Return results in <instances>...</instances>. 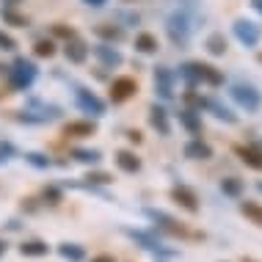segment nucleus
I'll use <instances>...</instances> for the list:
<instances>
[{
	"mask_svg": "<svg viewBox=\"0 0 262 262\" xmlns=\"http://www.w3.org/2000/svg\"><path fill=\"white\" fill-rule=\"evenodd\" d=\"M144 215L149 218V221L155 224V229H158V235H168V237H180V240H202L204 235H199V232H190L182 221H177L174 215H168V212L163 210H155V207H146Z\"/></svg>",
	"mask_w": 262,
	"mask_h": 262,
	"instance_id": "nucleus-1",
	"label": "nucleus"
},
{
	"mask_svg": "<svg viewBox=\"0 0 262 262\" xmlns=\"http://www.w3.org/2000/svg\"><path fill=\"white\" fill-rule=\"evenodd\" d=\"M39 77V69H36V63H33L31 58H25V55H17L14 58V63L9 67V86L14 91H28L33 86V80Z\"/></svg>",
	"mask_w": 262,
	"mask_h": 262,
	"instance_id": "nucleus-2",
	"label": "nucleus"
},
{
	"mask_svg": "<svg viewBox=\"0 0 262 262\" xmlns=\"http://www.w3.org/2000/svg\"><path fill=\"white\" fill-rule=\"evenodd\" d=\"M190 14L185 9H177L168 14V19H166V31H168V39L174 41L177 47H185L188 45V39H190Z\"/></svg>",
	"mask_w": 262,
	"mask_h": 262,
	"instance_id": "nucleus-3",
	"label": "nucleus"
},
{
	"mask_svg": "<svg viewBox=\"0 0 262 262\" xmlns=\"http://www.w3.org/2000/svg\"><path fill=\"white\" fill-rule=\"evenodd\" d=\"M53 119H61V108L58 105H45L39 100L31 102V111L17 113V122H25V124H45V122H53Z\"/></svg>",
	"mask_w": 262,
	"mask_h": 262,
	"instance_id": "nucleus-4",
	"label": "nucleus"
},
{
	"mask_svg": "<svg viewBox=\"0 0 262 262\" xmlns=\"http://www.w3.org/2000/svg\"><path fill=\"white\" fill-rule=\"evenodd\" d=\"M229 97H232V100H235L246 113H257V111L262 108V94L251 86V83H235V86L229 89Z\"/></svg>",
	"mask_w": 262,
	"mask_h": 262,
	"instance_id": "nucleus-5",
	"label": "nucleus"
},
{
	"mask_svg": "<svg viewBox=\"0 0 262 262\" xmlns=\"http://www.w3.org/2000/svg\"><path fill=\"white\" fill-rule=\"evenodd\" d=\"M124 235L127 237H133L136 243L141 246V249H146V251H152V254H160V257H174V249H163V243H160V237L155 235V232H146V229H130V226H124Z\"/></svg>",
	"mask_w": 262,
	"mask_h": 262,
	"instance_id": "nucleus-6",
	"label": "nucleus"
},
{
	"mask_svg": "<svg viewBox=\"0 0 262 262\" xmlns=\"http://www.w3.org/2000/svg\"><path fill=\"white\" fill-rule=\"evenodd\" d=\"M75 105H77V111H80V113H89L91 119L105 116V100H100V97H97L91 89L77 86V89H75Z\"/></svg>",
	"mask_w": 262,
	"mask_h": 262,
	"instance_id": "nucleus-7",
	"label": "nucleus"
},
{
	"mask_svg": "<svg viewBox=\"0 0 262 262\" xmlns=\"http://www.w3.org/2000/svg\"><path fill=\"white\" fill-rule=\"evenodd\" d=\"M232 33H235V39L240 41L243 47H257L259 39H262V31L259 25H254L251 19H235V25H232Z\"/></svg>",
	"mask_w": 262,
	"mask_h": 262,
	"instance_id": "nucleus-8",
	"label": "nucleus"
},
{
	"mask_svg": "<svg viewBox=\"0 0 262 262\" xmlns=\"http://www.w3.org/2000/svg\"><path fill=\"white\" fill-rule=\"evenodd\" d=\"M138 94V83L136 77H116V80L111 83V102L113 105H122L127 100H133V97Z\"/></svg>",
	"mask_w": 262,
	"mask_h": 262,
	"instance_id": "nucleus-9",
	"label": "nucleus"
},
{
	"mask_svg": "<svg viewBox=\"0 0 262 262\" xmlns=\"http://www.w3.org/2000/svg\"><path fill=\"white\" fill-rule=\"evenodd\" d=\"M168 196H171V202H177L185 212H190V215L199 212V196H196V190H190L188 185H174L168 190Z\"/></svg>",
	"mask_w": 262,
	"mask_h": 262,
	"instance_id": "nucleus-10",
	"label": "nucleus"
},
{
	"mask_svg": "<svg viewBox=\"0 0 262 262\" xmlns=\"http://www.w3.org/2000/svg\"><path fill=\"white\" fill-rule=\"evenodd\" d=\"M91 53H94V58L102 63V69H116L124 63V55L116 50L113 45H108V41H100L97 47H91Z\"/></svg>",
	"mask_w": 262,
	"mask_h": 262,
	"instance_id": "nucleus-11",
	"label": "nucleus"
},
{
	"mask_svg": "<svg viewBox=\"0 0 262 262\" xmlns=\"http://www.w3.org/2000/svg\"><path fill=\"white\" fill-rule=\"evenodd\" d=\"M174 80H177V75L168 67H155V89H158V94L163 100L174 97Z\"/></svg>",
	"mask_w": 262,
	"mask_h": 262,
	"instance_id": "nucleus-12",
	"label": "nucleus"
},
{
	"mask_svg": "<svg viewBox=\"0 0 262 262\" xmlns=\"http://www.w3.org/2000/svg\"><path fill=\"white\" fill-rule=\"evenodd\" d=\"M89 53H91V47H89L83 39H77V36L63 41V55H67L69 63H86Z\"/></svg>",
	"mask_w": 262,
	"mask_h": 262,
	"instance_id": "nucleus-13",
	"label": "nucleus"
},
{
	"mask_svg": "<svg viewBox=\"0 0 262 262\" xmlns=\"http://www.w3.org/2000/svg\"><path fill=\"white\" fill-rule=\"evenodd\" d=\"M97 133L94 119H80V122H67L63 124V136L67 138H89Z\"/></svg>",
	"mask_w": 262,
	"mask_h": 262,
	"instance_id": "nucleus-14",
	"label": "nucleus"
},
{
	"mask_svg": "<svg viewBox=\"0 0 262 262\" xmlns=\"http://www.w3.org/2000/svg\"><path fill=\"white\" fill-rule=\"evenodd\" d=\"M182 152H185L188 160H210V158H212V146L207 144V141H202V136L190 138Z\"/></svg>",
	"mask_w": 262,
	"mask_h": 262,
	"instance_id": "nucleus-15",
	"label": "nucleus"
},
{
	"mask_svg": "<svg viewBox=\"0 0 262 262\" xmlns=\"http://www.w3.org/2000/svg\"><path fill=\"white\" fill-rule=\"evenodd\" d=\"M196 69H199V80H202V83H207L210 89H218V86H224V72H221V69H215L212 63L196 61Z\"/></svg>",
	"mask_w": 262,
	"mask_h": 262,
	"instance_id": "nucleus-16",
	"label": "nucleus"
},
{
	"mask_svg": "<svg viewBox=\"0 0 262 262\" xmlns=\"http://www.w3.org/2000/svg\"><path fill=\"white\" fill-rule=\"evenodd\" d=\"M113 160H116L119 171H124V174H138L141 171V158L136 152H130V149H119Z\"/></svg>",
	"mask_w": 262,
	"mask_h": 262,
	"instance_id": "nucleus-17",
	"label": "nucleus"
},
{
	"mask_svg": "<svg viewBox=\"0 0 262 262\" xmlns=\"http://www.w3.org/2000/svg\"><path fill=\"white\" fill-rule=\"evenodd\" d=\"M149 124L160 136H171V122H168V111L160 108V105H152L149 108Z\"/></svg>",
	"mask_w": 262,
	"mask_h": 262,
	"instance_id": "nucleus-18",
	"label": "nucleus"
},
{
	"mask_svg": "<svg viewBox=\"0 0 262 262\" xmlns=\"http://www.w3.org/2000/svg\"><path fill=\"white\" fill-rule=\"evenodd\" d=\"M232 152L237 155L240 160L246 163L249 168H254V171H262V158H259V152L254 149V146H243V144H235L232 146Z\"/></svg>",
	"mask_w": 262,
	"mask_h": 262,
	"instance_id": "nucleus-19",
	"label": "nucleus"
},
{
	"mask_svg": "<svg viewBox=\"0 0 262 262\" xmlns=\"http://www.w3.org/2000/svg\"><path fill=\"white\" fill-rule=\"evenodd\" d=\"M180 124L185 127V130L190 133V136H202V116H199V111H193V108H182L180 111Z\"/></svg>",
	"mask_w": 262,
	"mask_h": 262,
	"instance_id": "nucleus-20",
	"label": "nucleus"
},
{
	"mask_svg": "<svg viewBox=\"0 0 262 262\" xmlns=\"http://www.w3.org/2000/svg\"><path fill=\"white\" fill-rule=\"evenodd\" d=\"M204 111H210L215 119H221V122H226V124H235L237 122V113H232L226 105L221 102V100H215V97H210L207 100V105H204Z\"/></svg>",
	"mask_w": 262,
	"mask_h": 262,
	"instance_id": "nucleus-21",
	"label": "nucleus"
},
{
	"mask_svg": "<svg viewBox=\"0 0 262 262\" xmlns=\"http://www.w3.org/2000/svg\"><path fill=\"white\" fill-rule=\"evenodd\" d=\"M19 254H23V257H31V259H39V257H47V254H50V246H47L45 240H25V243H19Z\"/></svg>",
	"mask_w": 262,
	"mask_h": 262,
	"instance_id": "nucleus-22",
	"label": "nucleus"
},
{
	"mask_svg": "<svg viewBox=\"0 0 262 262\" xmlns=\"http://www.w3.org/2000/svg\"><path fill=\"white\" fill-rule=\"evenodd\" d=\"M58 257L67 259V262H83L86 259V249L80 243H58Z\"/></svg>",
	"mask_w": 262,
	"mask_h": 262,
	"instance_id": "nucleus-23",
	"label": "nucleus"
},
{
	"mask_svg": "<svg viewBox=\"0 0 262 262\" xmlns=\"http://www.w3.org/2000/svg\"><path fill=\"white\" fill-rule=\"evenodd\" d=\"M69 158L75 163H83V166H97V163L102 160V152L100 149H80V146H75V149H69Z\"/></svg>",
	"mask_w": 262,
	"mask_h": 262,
	"instance_id": "nucleus-24",
	"label": "nucleus"
},
{
	"mask_svg": "<svg viewBox=\"0 0 262 262\" xmlns=\"http://www.w3.org/2000/svg\"><path fill=\"white\" fill-rule=\"evenodd\" d=\"M0 19H3L6 25H11V28H28L31 25V19H28L25 14H19L17 6H6V9H0Z\"/></svg>",
	"mask_w": 262,
	"mask_h": 262,
	"instance_id": "nucleus-25",
	"label": "nucleus"
},
{
	"mask_svg": "<svg viewBox=\"0 0 262 262\" xmlns=\"http://www.w3.org/2000/svg\"><path fill=\"white\" fill-rule=\"evenodd\" d=\"M177 77H180V80L182 83H185V86L188 89H196V86H199V69H196V61H185V63H182V67H180V72H174Z\"/></svg>",
	"mask_w": 262,
	"mask_h": 262,
	"instance_id": "nucleus-26",
	"label": "nucleus"
},
{
	"mask_svg": "<svg viewBox=\"0 0 262 262\" xmlns=\"http://www.w3.org/2000/svg\"><path fill=\"white\" fill-rule=\"evenodd\" d=\"M136 50L141 55H152V53L160 50V41H158L155 33H138V36H136Z\"/></svg>",
	"mask_w": 262,
	"mask_h": 262,
	"instance_id": "nucleus-27",
	"label": "nucleus"
},
{
	"mask_svg": "<svg viewBox=\"0 0 262 262\" xmlns=\"http://www.w3.org/2000/svg\"><path fill=\"white\" fill-rule=\"evenodd\" d=\"M94 33H97L102 41H108V45L124 39V28H122V25H94Z\"/></svg>",
	"mask_w": 262,
	"mask_h": 262,
	"instance_id": "nucleus-28",
	"label": "nucleus"
},
{
	"mask_svg": "<svg viewBox=\"0 0 262 262\" xmlns=\"http://www.w3.org/2000/svg\"><path fill=\"white\" fill-rule=\"evenodd\" d=\"M243 190H246V185H243L240 177H224V180H221V193L229 196V199H240Z\"/></svg>",
	"mask_w": 262,
	"mask_h": 262,
	"instance_id": "nucleus-29",
	"label": "nucleus"
},
{
	"mask_svg": "<svg viewBox=\"0 0 262 262\" xmlns=\"http://www.w3.org/2000/svg\"><path fill=\"white\" fill-rule=\"evenodd\" d=\"M204 47H207L210 55H215V58H218V55L226 53V47H229V45H226V36H224L221 31H212L210 36H207V41H204Z\"/></svg>",
	"mask_w": 262,
	"mask_h": 262,
	"instance_id": "nucleus-30",
	"label": "nucleus"
},
{
	"mask_svg": "<svg viewBox=\"0 0 262 262\" xmlns=\"http://www.w3.org/2000/svg\"><path fill=\"white\" fill-rule=\"evenodd\" d=\"M240 212H243L246 218L254 224V226H262V204H257V202H240Z\"/></svg>",
	"mask_w": 262,
	"mask_h": 262,
	"instance_id": "nucleus-31",
	"label": "nucleus"
},
{
	"mask_svg": "<svg viewBox=\"0 0 262 262\" xmlns=\"http://www.w3.org/2000/svg\"><path fill=\"white\" fill-rule=\"evenodd\" d=\"M63 202V190L58 185H45L41 188V204H47V207H58Z\"/></svg>",
	"mask_w": 262,
	"mask_h": 262,
	"instance_id": "nucleus-32",
	"label": "nucleus"
},
{
	"mask_svg": "<svg viewBox=\"0 0 262 262\" xmlns=\"http://www.w3.org/2000/svg\"><path fill=\"white\" fill-rule=\"evenodd\" d=\"M55 53H58V47H55L53 39H39L36 45H33V55H36V58H53Z\"/></svg>",
	"mask_w": 262,
	"mask_h": 262,
	"instance_id": "nucleus-33",
	"label": "nucleus"
},
{
	"mask_svg": "<svg viewBox=\"0 0 262 262\" xmlns=\"http://www.w3.org/2000/svg\"><path fill=\"white\" fill-rule=\"evenodd\" d=\"M25 163H31L33 168H39V171H47V168L53 166V160L47 158V155H41V152H25Z\"/></svg>",
	"mask_w": 262,
	"mask_h": 262,
	"instance_id": "nucleus-34",
	"label": "nucleus"
},
{
	"mask_svg": "<svg viewBox=\"0 0 262 262\" xmlns=\"http://www.w3.org/2000/svg\"><path fill=\"white\" fill-rule=\"evenodd\" d=\"M83 180H86L89 185H97V188H100V185H111V182H113V174H108V171H97V168H94V171H89L86 177H83Z\"/></svg>",
	"mask_w": 262,
	"mask_h": 262,
	"instance_id": "nucleus-35",
	"label": "nucleus"
},
{
	"mask_svg": "<svg viewBox=\"0 0 262 262\" xmlns=\"http://www.w3.org/2000/svg\"><path fill=\"white\" fill-rule=\"evenodd\" d=\"M14 158H17V146H14L11 141H0V166L14 160Z\"/></svg>",
	"mask_w": 262,
	"mask_h": 262,
	"instance_id": "nucleus-36",
	"label": "nucleus"
},
{
	"mask_svg": "<svg viewBox=\"0 0 262 262\" xmlns=\"http://www.w3.org/2000/svg\"><path fill=\"white\" fill-rule=\"evenodd\" d=\"M185 102H188V108H193V111H204V105H207V100L204 97H199V94H193V89H188L185 91Z\"/></svg>",
	"mask_w": 262,
	"mask_h": 262,
	"instance_id": "nucleus-37",
	"label": "nucleus"
},
{
	"mask_svg": "<svg viewBox=\"0 0 262 262\" xmlns=\"http://www.w3.org/2000/svg\"><path fill=\"white\" fill-rule=\"evenodd\" d=\"M53 36H55V39H63V41H67V39L77 36V33H75V28L63 25V23H55V25H53Z\"/></svg>",
	"mask_w": 262,
	"mask_h": 262,
	"instance_id": "nucleus-38",
	"label": "nucleus"
},
{
	"mask_svg": "<svg viewBox=\"0 0 262 262\" xmlns=\"http://www.w3.org/2000/svg\"><path fill=\"white\" fill-rule=\"evenodd\" d=\"M0 50H6V53H14L17 50V39L9 36L6 31H0Z\"/></svg>",
	"mask_w": 262,
	"mask_h": 262,
	"instance_id": "nucleus-39",
	"label": "nucleus"
},
{
	"mask_svg": "<svg viewBox=\"0 0 262 262\" xmlns=\"http://www.w3.org/2000/svg\"><path fill=\"white\" fill-rule=\"evenodd\" d=\"M23 210H25V212H39L36 199H23Z\"/></svg>",
	"mask_w": 262,
	"mask_h": 262,
	"instance_id": "nucleus-40",
	"label": "nucleus"
},
{
	"mask_svg": "<svg viewBox=\"0 0 262 262\" xmlns=\"http://www.w3.org/2000/svg\"><path fill=\"white\" fill-rule=\"evenodd\" d=\"M89 262H116V257H113V254H97V257H91Z\"/></svg>",
	"mask_w": 262,
	"mask_h": 262,
	"instance_id": "nucleus-41",
	"label": "nucleus"
},
{
	"mask_svg": "<svg viewBox=\"0 0 262 262\" xmlns=\"http://www.w3.org/2000/svg\"><path fill=\"white\" fill-rule=\"evenodd\" d=\"M127 138H130L133 144H141V141H144V136H141L138 130H127Z\"/></svg>",
	"mask_w": 262,
	"mask_h": 262,
	"instance_id": "nucleus-42",
	"label": "nucleus"
},
{
	"mask_svg": "<svg viewBox=\"0 0 262 262\" xmlns=\"http://www.w3.org/2000/svg\"><path fill=\"white\" fill-rule=\"evenodd\" d=\"M83 3H86V6H91V9H102V6L108 3V0H83Z\"/></svg>",
	"mask_w": 262,
	"mask_h": 262,
	"instance_id": "nucleus-43",
	"label": "nucleus"
},
{
	"mask_svg": "<svg viewBox=\"0 0 262 262\" xmlns=\"http://www.w3.org/2000/svg\"><path fill=\"white\" fill-rule=\"evenodd\" d=\"M251 9L257 14H262V0H251Z\"/></svg>",
	"mask_w": 262,
	"mask_h": 262,
	"instance_id": "nucleus-44",
	"label": "nucleus"
},
{
	"mask_svg": "<svg viewBox=\"0 0 262 262\" xmlns=\"http://www.w3.org/2000/svg\"><path fill=\"white\" fill-rule=\"evenodd\" d=\"M6 229H11V232H17V229H19V221H9V224H6Z\"/></svg>",
	"mask_w": 262,
	"mask_h": 262,
	"instance_id": "nucleus-45",
	"label": "nucleus"
},
{
	"mask_svg": "<svg viewBox=\"0 0 262 262\" xmlns=\"http://www.w3.org/2000/svg\"><path fill=\"white\" fill-rule=\"evenodd\" d=\"M0 77H9V67L6 63H0Z\"/></svg>",
	"mask_w": 262,
	"mask_h": 262,
	"instance_id": "nucleus-46",
	"label": "nucleus"
},
{
	"mask_svg": "<svg viewBox=\"0 0 262 262\" xmlns=\"http://www.w3.org/2000/svg\"><path fill=\"white\" fill-rule=\"evenodd\" d=\"M251 146H254V149H257V152H259V158H262V141H254V144H251Z\"/></svg>",
	"mask_w": 262,
	"mask_h": 262,
	"instance_id": "nucleus-47",
	"label": "nucleus"
},
{
	"mask_svg": "<svg viewBox=\"0 0 262 262\" xmlns=\"http://www.w3.org/2000/svg\"><path fill=\"white\" fill-rule=\"evenodd\" d=\"M6 251H9V246H6V240H0V257H3Z\"/></svg>",
	"mask_w": 262,
	"mask_h": 262,
	"instance_id": "nucleus-48",
	"label": "nucleus"
},
{
	"mask_svg": "<svg viewBox=\"0 0 262 262\" xmlns=\"http://www.w3.org/2000/svg\"><path fill=\"white\" fill-rule=\"evenodd\" d=\"M3 3H6V6H19L23 0H3Z\"/></svg>",
	"mask_w": 262,
	"mask_h": 262,
	"instance_id": "nucleus-49",
	"label": "nucleus"
},
{
	"mask_svg": "<svg viewBox=\"0 0 262 262\" xmlns=\"http://www.w3.org/2000/svg\"><path fill=\"white\" fill-rule=\"evenodd\" d=\"M180 3H185V6H193V3H196V0H180Z\"/></svg>",
	"mask_w": 262,
	"mask_h": 262,
	"instance_id": "nucleus-50",
	"label": "nucleus"
},
{
	"mask_svg": "<svg viewBox=\"0 0 262 262\" xmlns=\"http://www.w3.org/2000/svg\"><path fill=\"white\" fill-rule=\"evenodd\" d=\"M240 262H257V259H251V257H243V259H240Z\"/></svg>",
	"mask_w": 262,
	"mask_h": 262,
	"instance_id": "nucleus-51",
	"label": "nucleus"
},
{
	"mask_svg": "<svg viewBox=\"0 0 262 262\" xmlns=\"http://www.w3.org/2000/svg\"><path fill=\"white\" fill-rule=\"evenodd\" d=\"M257 190H259V193H262V180H259V182H257Z\"/></svg>",
	"mask_w": 262,
	"mask_h": 262,
	"instance_id": "nucleus-52",
	"label": "nucleus"
},
{
	"mask_svg": "<svg viewBox=\"0 0 262 262\" xmlns=\"http://www.w3.org/2000/svg\"><path fill=\"white\" fill-rule=\"evenodd\" d=\"M257 61H259V63H262V55H257Z\"/></svg>",
	"mask_w": 262,
	"mask_h": 262,
	"instance_id": "nucleus-53",
	"label": "nucleus"
},
{
	"mask_svg": "<svg viewBox=\"0 0 262 262\" xmlns=\"http://www.w3.org/2000/svg\"><path fill=\"white\" fill-rule=\"evenodd\" d=\"M158 262H166V259H158Z\"/></svg>",
	"mask_w": 262,
	"mask_h": 262,
	"instance_id": "nucleus-54",
	"label": "nucleus"
},
{
	"mask_svg": "<svg viewBox=\"0 0 262 262\" xmlns=\"http://www.w3.org/2000/svg\"><path fill=\"white\" fill-rule=\"evenodd\" d=\"M127 3H133V0H127Z\"/></svg>",
	"mask_w": 262,
	"mask_h": 262,
	"instance_id": "nucleus-55",
	"label": "nucleus"
}]
</instances>
